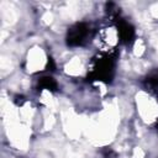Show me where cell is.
I'll return each mask as SVG.
<instances>
[{
	"label": "cell",
	"mask_w": 158,
	"mask_h": 158,
	"mask_svg": "<svg viewBox=\"0 0 158 158\" xmlns=\"http://www.w3.org/2000/svg\"><path fill=\"white\" fill-rule=\"evenodd\" d=\"M1 15H2V21L5 25H12L16 22L17 14L11 4H9V2L1 4Z\"/></svg>",
	"instance_id": "3"
},
{
	"label": "cell",
	"mask_w": 158,
	"mask_h": 158,
	"mask_svg": "<svg viewBox=\"0 0 158 158\" xmlns=\"http://www.w3.org/2000/svg\"><path fill=\"white\" fill-rule=\"evenodd\" d=\"M135 69L137 70V72H139V73H142V72H144V69H146V65L141 62V60H138V62H136L135 63Z\"/></svg>",
	"instance_id": "10"
},
{
	"label": "cell",
	"mask_w": 158,
	"mask_h": 158,
	"mask_svg": "<svg viewBox=\"0 0 158 158\" xmlns=\"http://www.w3.org/2000/svg\"><path fill=\"white\" fill-rule=\"evenodd\" d=\"M133 157H135V158H144V152L142 151V148L136 147V148L133 149Z\"/></svg>",
	"instance_id": "9"
},
{
	"label": "cell",
	"mask_w": 158,
	"mask_h": 158,
	"mask_svg": "<svg viewBox=\"0 0 158 158\" xmlns=\"http://www.w3.org/2000/svg\"><path fill=\"white\" fill-rule=\"evenodd\" d=\"M12 69V63L10 59L2 57L1 58V70H2V74H5L6 72H10Z\"/></svg>",
	"instance_id": "6"
},
{
	"label": "cell",
	"mask_w": 158,
	"mask_h": 158,
	"mask_svg": "<svg viewBox=\"0 0 158 158\" xmlns=\"http://www.w3.org/2000/svg\"><path fill=\"white\" fill-rule=\"evenodd\" d=\"M152 42L154 43V46H156V48H157V52H158V31H156L153 35H152Z\"/></svg>",
	"instance_id": "13"
},
{
	"label": "cell",
	"mask_w": 158,
	"mask_h": 158,
	"mask_svg": "<svg viewBox=\"0 0 158 158\" xmlns=\"http://www.w3.org/2000/svg\"><path fill=\"white\" fill-rule=\"evenodd\" d=\"M137 104H138L139 114H141V116L143 117L144 121L151 122L158 115V106H157V104L153 101V99H151L144 93H139L137 95Z\"/></svg>",
	"instance_id": "1"
},
{
	"label": "cell",
	"mask_w": 158,
	"mask_h": 158,
	"mask_svg": "<svg viewBox=\"0 0 158 158\" xmlns=\"http://www.w3.org/2000/svg\"><path fill=\"white\" fill-rule=\"evenodd\" d=\"M144 52V43L142 40H137L135 42V46H133V53L136 57H141Z\"/></svg>",
	"instance_id": "5"
},
{
	"label": "cell",
	"mask_w": 158,
	"mask_h": 158,
	"mask_svg": "<svg viewBox=\"0 0 158 158\" xmlns=\"http://www.w3.org/2000/svg\"><path fill=\"white\" fill-rule=\"evenodd\" d=\"M81 69H83L81 60H80L79 58H77V57L73 58V59L65 65V72H67L68 74H70V75H78V74H80Z\"/></svg>",
	"instance_id": "4"
},
{
	"label": "cell",
	"mask_w": 158,
	"mask_h": 158,
	"mask_svg": "<svg viewBox=\"0 0 158 158\" xmlns=\"http://www.w3.org/2000/svg\"><path fill=\"white\" fill-rule=\"evenodd\" d=\"M107 38L110 40L111 43H115V41H116V33L112 30H109L107 31Z\"/></svg>",
	"instance_id": "12"
},
{
	"label": "cell",
	"mask_w": 158,
	"mask_h": 158,
	"mask_svg": "<svg viewBox=\"0 0 158 158\" xmlns=\"http://www.w3.org/2000/svg\"><path fill=\"white\" fill-rule=\"evenodd\" d=\"M149 11H151V15H152L154 19H158V4H156V5H152Z\"/></svg>",
	"instance_id": "11"
},
{
	"label": "cell",
	"mask_w": 158,
	"mask_h": 158,
	"mask_svg": "<svg viewBox=\"0 0 158 158\" xmlns=\"http://www.w3.org/2000/svg\"><path fill=\"white\" fill-rule=\"evenodd\" d=\"M54 125V117L52 114H49L48 116H46V120H44V128L46 130H49L52 128V126Z\"/></svg>",
	"instance_id": "7"
},
{
	"label": "cell",
	"mask_w": 158,
	"mask_h": 158,
	"mask_svg": "<svg viewBox=\"0 0 158 158\" xmlns=\"http://www.w3.org/2000/svg\"><path fill=\"white\" fill-rule=\"evenodd\" d=\"M42 20H43V22H44V23H47V25L52 23V22H53V14H52V12H49V11L44 12V15L42 16Z\"/></svg>",
	"instance_id": "8"
},
{
	"label": "cell",
	"mask_w": 158,
	"mask_h": 158,
	"mask_svg": "<svg viewBox=\"0 0 158 158\" xmlns=\"http://www.w3.org/2000/svg\"><path fill=\"white\" fill-rule=\"evenodd\" d=\"M46 63V56L41 48H32L28 53V60H27V68L31 72L41 70L44 67Z\"/></svg>",
	"instance_id": "2"
}]
</instances>
